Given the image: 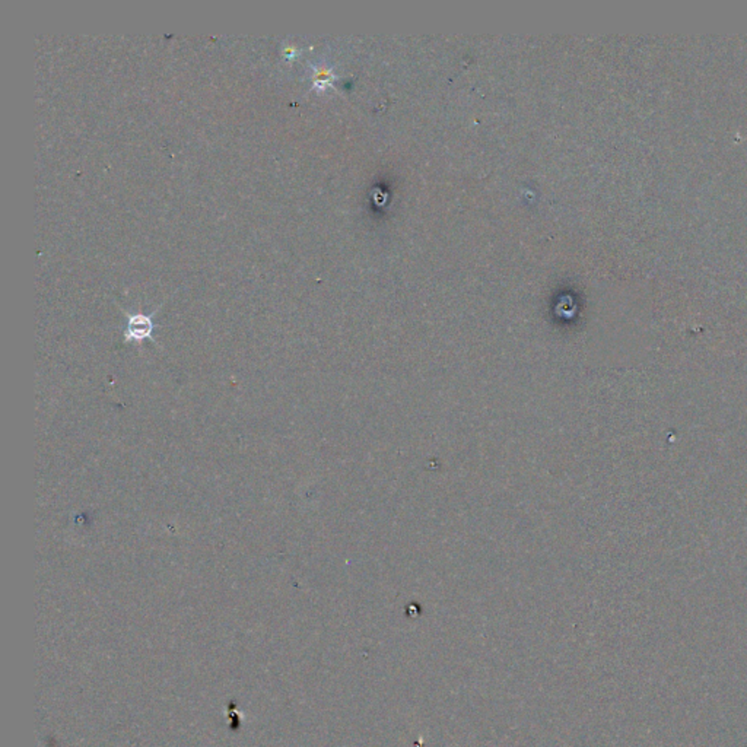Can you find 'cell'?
<instances>
[{"mask_svg":"<svg viewBox=\"0 0 747 747\" xmlns=\"http://www.w3.org/2000/svg\"><path fill=\"white\" fill-rule=\"evenodd\" d=\"M155 325L152 317L145 314H132L128 318V326L124 330V337L129 342H142L145 339L152 337Z\"/></svg>","mask_w":747,"mask_h":747,"instance_id":"6da1fadb","label":"cell"}]
</instances>
